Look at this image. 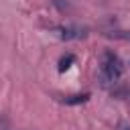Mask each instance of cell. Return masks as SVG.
Returning a JSON list of instances; mask_svg holds the SVG:
<instances>
[{"instance_id":"obj_2","label":"cell","mask_w":130,"mask_h":130,"mask_svg":"<svg viewBox=\"0 0 130 130\" xmlns=\"http://www.w3.org/2000/svg\"><path fill=\"white\" fill-rule=\"evenodd\" d=\"M51 30H55V35L63 41H73V39H83L87 35V28H81V26H73V24H51L49 26Z\"/></svg>"},{"instance_id":"obj_3","label":"cell","mask_w":130,"mask_h":130,"mask_svg":"<svg viewBox=\"0 0 130 130\" xmlns=\"http://www.w3.org/2000/svg\"><path fill=\"white\" fill-rule=\"evenodd\" d=\"M89 91H83V93H73V95H65L61 102L63 104H67V106H77V104H83V102H87L89 100Z\"/></svg>"},{"instance_id":"obj_5","label":"cell","mask_w":130,"mask_h":130,"mask_svg":"<svg viewBox=\"0 0 130 130\" xmlns=\"http://www.w3.org/2000/svg\"><path fill=\"white\" fill-rule=\"evenodd\" d=\"M108 37H116V39H126V41H130V30H112V32H108Z\"/></svg>"},{"instance_id":"obj_6","label":"cell","mask_w":130,"mask_h":130,"mask_svg":"<svg viewBox=\"0 0 130 130\" xmlns=\"http://www.w3.org/2000/svg\"><path fill=\"white\" fill-rule=\"evenodd\" d=\"M116 130H130V124H118Z\"/></svg>"},{"instance_id":"obj_4","label":"cell","mask_w":130,"mask_h":130,"mask_svg":"<svg viewBox=\"0 0 130 130\" xmlns=\"http://www.w3.org/2000/svg\"><path fill=\"white\" fill-rule=\"evenodd\" d=\"M73 63H75V55H73V53H67V55H63V57L59 59V73L67 71V69H69Z\"/></svg>"},{"instance_id":"obj_1","label":"cell","mask_w":130,"mask_h":130,"mask_svg":"<svg viewBox=\"0 0 130 130\" xmlns=\"http://www.w3.org/2000/svg\"><path fill=\"white\" fill-rule=\"evenodd\" d=\"M124 67H122V61L120 57L114 53V51H104V57H102V65H100V79L104 85H110V83H116L122 75Z\"/></svg>"}]
</instances>
